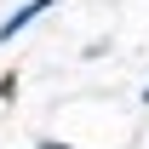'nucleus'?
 <instances>
[{
  "instance_id": "3",
  "label": "nucleus",
  "mask_w": 149,
  "mask_h": 149,
  "mask_svg": "<svg viewBox=\"0 0 149 149\" xmlns=\"http://www.w3.org/2000/svg\"><path fill=\"white\" fill-rule=\"evenodd\" d=\"M143 103H149V86H143Z\"/></svg>"
},
{
  "instance_id": "2",
  "label": "nucleus",
  "mask_w": 149,
  "mask_h": 149,
  "mask_svg": "<svg viewBox=\"0 0 149 149\" xmlns=\"http://www.w3.org/2000/svg\"><path fill=\"white\" fill-rule=\"evenodd\" d=\"M40 149H69V143H57V138H46V143H40Z\"/></svg>"
},
{
  "instance_id": "1",
  "label": "nucleus",
  "mask_w": 149,
  "mask_h": 149,
  "mask_svg": "<svg viewBox=\"0 0 149 149\" xmlns=\"http://www.w3.org/2000/svg\"><path fill=\"white\" fill-rule=\"evenodd\" d=\"M52 6H57V0H23L17 12H12V17L0 23V46H6V40H17L23 29H29V23H35V17H46V12H52Z\"/></svg>"
}]
</instances>
